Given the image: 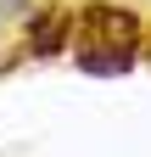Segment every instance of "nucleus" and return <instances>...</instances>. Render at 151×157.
<instances>
[{
  "label": "nucleus",
  "instance_id": "1",
  "mask_svg": "<svg viewBox=\"0 0 151 157\" xmlns=\"http://www.w3.org/2000/svg\"><path fill=\"white\" fill-rule=\"evenodd\" d=\"M79 39H84L79 51H129V56H140V45H145V23H140L134 6L95 0V6L79 11Z\"/></svg>",
  "mask_w": 151,
  "mask_h": 157
},
{
  "label": "nucleus",
  "instance_id": "2",
  "mask_svg": "<svg viewBox=\"0 0 151 157\" xmlns=\"http://www.w3.org/2000/svg\"><path fill=\"white\" fill-rule=\"evenodd\" d=\"M67 45H73V11L67 6L28 11V56H62Z\"/></svg>",
  "mask_w": 151,
  "mask_h": 157
},
{
  "label": "nucleus",
  "instance_id": "3",
  "mask_svg": "<svg viewBox=\"0 0 151 157\" xmlns=\"http://www.w3.org/2000/svg\"><path fill=\"white\" fill-rule=\"evenodd\" d=\"M140 56H129V51H79V67L84 73H95V78H118V73H129Z\"/></svg>",
  "mask_w": 151,
  "mask_h": 157
},
{
  "label": "nucleus",
  "instance_id": "4",
  "mask_svg": "<svg viewBox=\"0 0 151 157\" xmlns=\"http://www.w3.org/2000/svg\"><path fill=\"white\" fill-rule=\"evenodd\" d=\"M34 0H0V17H28Z\"/></svg>",
  "mask_w": 151,
  "mask_h": 157
},
{
  "label": "nucleus",
  "instance_id": "5",
  "mask_svg": "<svg viewBox=\"0 0 151 157\" xmlns=\"http://www.w3.org/2000/svg\"><path fill=\"white\" fill-rule=\"evenodd\" d=\"M145 62H151V56H145Z\"/></svg>",
  "mask_w": 151,
  "mask_h": 157
}]
</instances>
